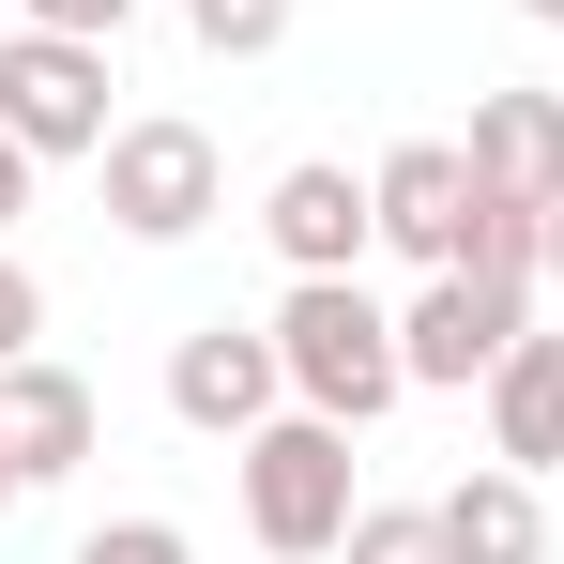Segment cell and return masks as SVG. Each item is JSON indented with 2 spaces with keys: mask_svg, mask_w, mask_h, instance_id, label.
I'll return each mask as SVG.
<instances>
[{
  "mask_svg": "<svg viewBox=\"0 0 564 564\" xmlns=\"http://www.w3.org/2000/svg\"><path fill=\"white\" fill-rule=\"evenodd\" d=\"M77 564H198V534H184V519H107Z\"/></svg>",
  "mask_w": 564,
  "mask_h": 564,
  "instance_id": "15",
  "label": "cell"
},
{
  "mask_svg": "<svg viewBox=\"0 0 564 564\" xmlns=\"http://www.w3.org/2000/svg\"><path fill=\"white\" fill-rule=\"evenodd\" d=\"M473 184L519 198V214H550L564 198V93H473Z\"/></svg>",
  "mask_w": 564,
  "mask_h": 564,
  "instance_id": "9",
  "label": "cell"
},
{
  "mask_svg": "<svg viewBox=\"0 0 564 564\" xmlns=\"http://www.w3.org/2000/svg\"><path fill=\"white\" fill-rule=\"evenodd\" d=\"M229 488H245V534L275 564H336V534L367 519V488H351V427L336 412H275V427H245L229 443Z\"/></svg>",
  "mask_w": 564,
  "mask_h": 564,
  "instance_id": "2",
  "label": "cell"
},
{
  "mask_svg": "<svg viewBox=\"0 0 564 564\" xmlns=\"http://www.w3.org/2000/svg\"><path fill=\"white\" fill-rule=\"evenodd\" d=\"M169 412H184L198 443H245V427H275V412H290L275 321H198L184 351H169Z\"/></svg>",
  "mask_w": 564,
  "mask_h": 564,
  "instance_id": "7",
  "label": "cell"
},
{
  "mask_svg": "<svg viewBox=\"0 0 564 564\" xmlns=\"http://www.w3.org/2000/svg\"><path fill=\"white\" fill-rule=\"evenodd\" d=\"M184 31L214 46V62H275V46H290V0H184Z\"/></svg>",
  "mask_w": 564,
  "mask_h": 564,
  "instance_id": "13",
  "label": "cell"
},
{
  "mask_svg": "<svg viewBox=\"0 0 564 564\" xmlns=\"http://www.w3.org/2000/svg\"><path fill=\"white\" fill-rule=\"evenodd\" d=\"M15 351H46V275L0 245V367H15Z\"/></svg>",
  "mask_w": 564,
  "mask_h": 564,
  "instance_id": "16",
  "label": "cell"
},
{
  "mask_svg": "<svg viewBox=\"0 0 564 564\" xmlns=\"http://www.w3.org/2000/svg\"><path fill=\"white\" fill-rule=\"evenodd\" d=\"M15 15H31V31H93V46H122L138 0H15Z\"/></svg>",
  "mask_w": 564,
  "mask_h": 564,
  "instance_id": "17",
  "label": "cell"
},
{
  "mask_svg": "<svg viewBox=\"0 0 564 564\" xmlns=\"http://www.w3.org/2000/svg\"><path fill=\"white\" fill-rule=\"evenodd\" d=\"M275 367L290 412H336V427H381L412 397V351H397V305L367 275H290L275 290Z\"/></svg>",
  "mask_w": 564,
  "mask_h": 564,
  "instance_id": "1",
  "label": "cell"
},
{
  "mask_svg": "<svg viewBox=\"0 0 564 564\" xmlns=\"http://www.w3.org/2000/svg\"><path fill=\"white\" fill-rule=\"evenodd\" d=\"M31 169H46V153H31V138H15V122H0V229H15V214H31Z\"/></svg>",
  "mask_w": 564,
  "mask_h": 564,
  "instance_id": "18",
  "label": "cell"
},
{
  "mask_svg": "<svg viewBox=\"0 0 564 564\" xmlns=\"http://www.w3.org/2000/svg\"><path fill=\"white\" fill-rule=\"evenodd\" d=\"M336 564H443V519H427V503H367V519L336 534Z\"/></svg>",
  "mask_w": 564,
  "mask_h": 564,
  "instance_id": "14",
  "label": "cell"
},
{
  "mask_svg": "<svg viewBox=\"0 0 564 564\" xmlns=\"http://www.w3.org/2000/svg\"><path fill=\"white\" fill-rule=\"evenodd\" d=\"M107 93H122V77H107V46H93V31H31V15L0 31V122H15L46 169L122 138V107H107Z\"/></svg>",
  "mask_w": 564,
  "mask_h": 564,
  "instance_id": "4",
  "label": "cell"
},
{
  "mask_svg": "<svg viewBox=\"0 0 564 564\" xmlns=\"http://www.w3.org/2000/svg\"><path fill=\"white\" fill-rule=\"evenodd\" d=\"M534 336V275H427L412 305H397V351H412V397H473V381L503 367Z\"/></svg>",
  "mask_w": 564,
  "mask_h": 564,
  "instance_id": "5",
  "label": "cell"
},
{
  "mask_svg": "<svg viewBox=\"0 0 564 564\" xmlns=\"http://www.w3.org/2000/svg\"><path fill=\"white\" fill-rule=\"evenodd\" d=\"M427 519H443V564H550V488H534L519 458L458 473V488H443Z\"/></svg>",
  "mask_w": 564,
  "mask_h": 564,
  "instance_id": "11",
  "label": "cell"
},
{
  "mask_svg": "<svg viewBox=\"0 0 564 564\" xmlns=\"http://www.w3.org/2000/svg\"><path fill=\"white\" fill-rule=\"evenodd\" d=\"M15 503H31V473H15V443H0V519H15Z\"/></svg>",
  "mask_w": 564,
  "mask_h": 564,
  "instance_id": "19",
  "label": "cell"
},
{
  "mask_svg": "<svg viewBox=\"0 0 564 564\" xmlns=\"http://www.w3.org/2000/svg\"><path fill=\"white\" fill-rule=\"evenodd\" d=\"M519 15H534V31H564V0H519Z\"/></svg>",
  "mask_w": 564,
  "mask_h": 564,
  "instance_id": "21",
  "label": "cell"
},
{
  "mask_svg": "<svg viewBox=\"0 0 564 564\" xmlns=\"http://www.w3.org/2000/svg\"><path fill=\"white\" fill-rule=\"evenodd\" d=\"M260 245H275L290 275H367V245H381V198L336 169V153H305V169H275L260 184Z\"/></svg>",
  "mask_w": 564,
  "mask_h": 564,
  "instance_id": "8",
  "label": "cell"
},
{
  "mask_svg": "<svg viewBox=\"0 0 564 564\" xmlns=\"http://www.w3.org/2000/svg\"><path fill=\"white\" fill-rule=\"evenodd\" d=\"M473 397H488V458L564 473V336H519V351L473 381Z\"/></svg>",
  "mask_w": 564,
  "mask_h": 564,
  "instance_id": "12",
  "label": "cell"
},
{
  "mask_svg": "<svg viewBox=\"0 0 564 564\" xmlns=\"http://www.w3.org/2000/svg\"><path fill=\"white\" fill-rule=\"evenodd\" d=\"M550 290H564V198H550Z\"/></svg>",
  "mask_w": 564,
  "mask_h": 564,
  "instance_id": "20",
  "label": "cell"
},
{
  "mask_svg": "<svg viewBox=\"0 0 564 564\" xmlns=\"http://www.w3.org/2000/svg\"><path fill=\"white\" fill-rule=\"evenodd\" d=\"M93 184H107V229H122V245H198V229L229 214V169H214V138H198L184 107L122 122L93 153Z\"/></svg>",
  "mask_w": 564,
  "mask_h": 564,
  "instance_id": "3",
  "label": "cell"
},
{
  "mask_svg": "<svg viewBox=\"0 0 564 564\" xmlns=\"http://www.w3.org/2000/svg\"><path fill=\"white\" fill-rule=\"evenodd\" d=\"M93 381L77 367H46V351H15V367H0V443H15V473H31V488H62V473L93 458Z\"/></svg>",
  "mask_w": 564,
  "mask_h": 564,
  "instance_id": "10",
  "label": "cell"
},
{
  "mask_svg": "<svg viewBox=\"0 0 564 564\" xmlns=\"http://www.w3.org/2000/svg\"><path fill=\"white\" fill-rule=\"evenodd\" d=\"M367 198H381V245H397V260H412V275H458L473 260V153L458 138H397V153H381L367 169Z\"/></svg>",
  "mask_w": 564,
  "mask_h": 564,
  "instance_id": "6",
  "label": "cell"
}]
</instances>
